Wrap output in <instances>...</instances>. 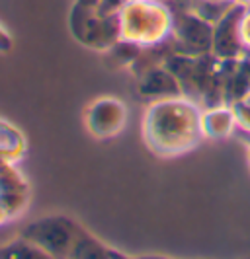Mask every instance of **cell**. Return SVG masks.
Masks as SVG:
<instances>
[{"label":"cell","instance_id":"cell-1","mask_svg":"<svg viewBox=\"0 0 250 259\" xmlns=\"http://www.w3.org/2000/svg\"><path fill=\"white\" fill-rule=\"evenodd\" d=\"M246 12V4L244 2H235L229 12L215 24L213 27V45L211 49L215 53V57L223 59V61H237L242 55L244 47L240 41V18Z\"/></svg>","mask_w":250,"mask_h":259},{"label":"cell","instance_id":"cell-2","mask_svg":"<svg viewBox=\"0 0 250 259\" xmlns=\"http://www.w3.org/2000/svg\"><path fill=\"white\" fill-rule=\"evenodd\" d=\"M73 232H75V226L68 221H65V219H51V221H43L29 226L24 232V236L27 240L38 242L45 249L63 253L65 249H70Z\"/></svg>","mask_w":250,"mask_h":259},{"label":"cell","instance_id":"cell-3","mask_svg":"<svg viewBox=\"0 0 250 259\" xmlns=\"http://www.w3.org/2000/svg\"><path fill=\"white\" fill-rule=\"evenodd\" d=\"M176 33L180 43L184 45L186 49H192V51H207L213 45V27L207 20L196 16H190L184 14L176 26Z\"/></svg>","mask_w":250,"mask_h":259},{"label":"cell","instance_id":"cell-4","mask_svg":"<svg viewBox=\"0 0 250 259\" xmlns=\"http://www.w3.org/2000/svg\"><path fill=\"white\" fill-rule=\"evenodd\" d=\"M237 125V115H235V109H227V107H217V109H211L205 115L201 117V131L213 137V139H223L227 137L231 131L235 129Z\"/></svg>","mask_w":250,"mask_h":259},{"label":"cell","instance_id":"cell-5","mask_svg":"<svg viewBox=\"0 0 250 259\" xmlns=\"http://www.w3.org/2000/svg\"><path fill=\"white\" fill-rule=\"evenodd\" d=\"M143 92L147 96H157V94H178L180 84L176 82V76L164 70H153L145 80Z\"/></svg>","mask_w":250,"mask_h":259},{"label":"cell","instance_id":"cell-6","mask_svg":"<svg viewBox=\"0 0 250 259\" xmlns=\"http://www.w3.org/2000/svg\"><path fill=\"white\" fill-rule=\"evenodd\" d=\"M240 41H242V47L244 49H250V8H246L244 16L240 18Z\"/></svg>","mask_w":250,"mask_h":259},{"label":"cell","instance_id":"cell-7","mask_svg":"<svg viewBox=\"0 0 250 259\" xmlns=\"http://www.w3.org/2000/svg\"><path fill=\"white\" fill-rule=\"evenodd\" d=\"M244 104L250 105V94H248V96H246V100H244Z\"/></svg>","mask_w":250,"mask_h":259},{"label":"cell","instance_id":"cell-8","mask_svg":"<svg viewBox=\"0 0 250 259\" xmlns=\"http://www.w3.org/2000/svg\"><path fill=\"white\" fill-rule=\"evenodd\" d=\"M223 2H238V0H223Z\"/></svg>","mask_w":250,"mask_h":259},{"label":"cell","instance_id":"cell-9","mask_svg":"<svg viewBox=\"0 0 250 259\" xmlns=\"http://www.w3.org/2000/svg\"><path fill=\"white\" fill-rule=\"evenodd\" d=\"M240 2H242V0H240ZM244 4H250V0H244Z\"/></svg>","mask_w":250,"mask_h":259},{"label":"cell","instance_id":"cell-10","mask_svg":"<svg viewBox=\"0 0 250 259\" xmlns=\"http://www.w3.org/2000/svg\"><path fill=\"white\" fill-rule=\"evenodd\" d=\"M248 162H250V150H248Z\"/></svg>","mask_w":250,"mask_h":259}]
</instances>
